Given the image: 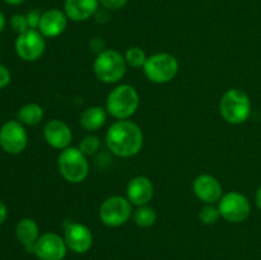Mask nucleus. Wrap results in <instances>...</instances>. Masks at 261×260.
<instances>
[{"instance_id":"nucleus-20","label":"nucleus","mask_w":261,"mask_h":260,"mask_svg":"<svg viewBox=\"0 0 261 260\" xmlns=\"http://www.w3.org/2000/svg\"><path fill=\"white\" fill-rule=\"evenodd\" d=\"M18 121L23 125L35 126L38 125L43 119V109L38 103H27L22 106L18 111Z\"/></svg>"},{"instance_id":"nucleus-14","label":"nucleus","mask_w":261,"mask_h":260,"mask_svg":"<svg viewBox=\"0 0 261 260\" xmlns=\"http://www.w3.org/2000/svg\"><path fill=\"white\" fill-rule=\"evenodd\" d=\"M43 137L50 147L63 150L70 147V143L73 140V133L65 121L59 119H51L43 126Z\"/></svg>"},{"instance_id":"nucleus-29","label":"nucleus","mask_w":261,"mask_h":260,"mask_svg":"<svg viewBox=\"0 0 261 260\" xmlns=\"http://www.w3.org/2000/svg\"><path fill=\"white\" fill-rule=\"evenodd\" d=\"M91 47L92 50L96 51V54L98 55L99 53L106 50V46H105V42L101 40V38H94V40L91 41Z\"/></svg>"},{"instance_id":"nucleus-23","label":"nucleus","mask_w":261,"mask_h":260,"mask_svg":"<svg viewBox=\"0 0 261 260\" xmlns=\"http://www.w3.org/2000/svg\"><path fill=\"white\" fill-rule=\"evenodd\" d=\"M199 221L203 224H214L216 222H218L221 217V212H219L218 205H214V204H205L203 208L199 211Z\"/></svg>"},{"instance_id":"nucleus-32","label":"nucleus","mask_w":261,"mask_h":260,"mask_svg":"<svg viewBox=\"0 0 261 260\" xmlns=\"http://www.w3.org/2000/svg\"><path fill=\"white\" fill-rule=\"evenodd\" d=\"M4 2L9 5H20V4H23L25 0H4Z\"/></svg>"},{"instance_id":"nucleus-9","label":"nucleus","mask_w":261,"mask_h":260,"mask_svg":"<svg viewBox=\"0 0 261 260\" xmlns=\"http://www.w3.org/2000/svg\"><path fill=\"white\" fill-rule=\"evenodd\" d=\"M28 135L24 125L18 120H9L0 127V147L9 154H19L25 149Z\"/></svg>"},{"instance_id":"nucleus-3","label":"nucleus","mask_w":261,"mask_h":260,"mask_svg":"<svg viewBox=\"0 0 261 260\" xmlns=\"http://www.w3.org/2000/svg\"><path fill=\"white\" fill-rule=\"evenodd\" d=\"M139 103V93L134 87L119 84L107 96L106 111L116 120H129L137 112Z\"/></svg>"},{"instance_id":"nucleus-6","label":"nucleus","mask_w":261,"mask_h":260,"mask_svg":"<svg viewBox=\"0 0 261 260\" xmlns=\"http://www.w3.org/2000/svg\"><path fill=\"white\" fill-rule=\"evenodd\" d=\"M180 64L176 56L168 53H157L148 56L143 71L145 78L154 84L170 83L177 75Z\"/></svg>"},{"instance_id":"nucleus-4","label":"nucleus","mask_w":261,"mask_h":260,"mask_svg":"<svg viewBox=\"0 0 261 260\" xmlns=\"http://www.w3.org/2000/svg\"><path fill=\"white\" fill-rule=\"evenodd\" d=\"M126 68L124 55L114 48H106L99 53L93 61L94 75L106 84L119 83L124 78Z\"/></svg>"},{"instance_id":"nucleus-28","label":"nucleus","mask_w":261,"mask_h":260,"mask_svg":"<svg viewBox=\"0 0 261 260\" xmlns=\"http://www.w3.org/2000/svg\"><path fill=\"white\" fill-rule=\"evenodd\" d=\"M10 82V71L8 70L7 66L0 64V89L5 88Z\"/></svg>"},{"instance_id":"nucleus-25","label":"nucleus","mask_w":261,"mask_h":260,"mask_svg":"<svg viewBox=\"0 0 261 260\" xmlns=\"http://www.w3.org/2000/svg\"><path fill=\"white\" fill-rule=\"evenodd\" d=\"M10 27L18 35H22L25 31L30 30V25H28L27 17L23 14H14L10 18Z\"/></svg>"},{"instance_id":"nucleus-10","label":"nucleus","mask_w":261,"mask_h":260,"mask_svg":"<svg viewBox=\"0 0 261 260\" xmlns=\"http://www.w3.org/2000/svg\"><path fill=\"white\" fill-rule=\"evenodd\" d=\"M46 48L45 37L38 30H28L18 35L15 40V53L22 60L36 61L43 55Z\"/></svg>"},{"instance_id":"nucleus-13","label":"nucleus","mask_w":261,"mask_h":260,"mask_svg":"<svg viewBox=\"0 0 261 260\" xmlns=\"http://www.w3.org/2000/svg\"><path fill=\"white\" fill-rule=\"evenodd\" d=\"M193 191L204 204H216L223 196V188L218 178L209 173H201L194 180Z\"/></svg>"},{"instance_id":"nucleus-17","label":"nucleus","mask_w":261,"mask_h":260,"mask_svg":"<svg viewBox=\"0 0 261 260\" xmlns=\"http://www.w3.org/2000/svg\"><path fill=\"white\" fill-rule=\"evenodd\" d=\"M99 0H65L64 12L73 22H84L94 17L99 9Z\"/></svg>"},{"instance_id":"nucleus-1","label":"nucleus","mask_w":261,"mask_h":260,"mask_svg":"<svg viewBox=\"0 0 261 260\" xmlns=\"http://www.w3.org/2000/svg\"><path fill=\"white\" fill-rule=\"evenodd\" d=\"M107 148L120 158L137 155L144 144V134L139 125L132 120H116L106 133Z\"/></svg>"},{"instance_id":"nucleus-27","label":"nucleus","mask_w":261,"mask_h":260,"mask_svg":"<svg viewBox=\"0 0 261 260\" xmlns=\"http://www.w3.org/2000/svg\"><path fill=\"white\" fill-rule=\"evenodd\" d=\"M41 15H42V13H40L38 10H32V12H30L25 15V17H27L28 25H30L31 30H38Z\"/></svg>"},{"instance_id":"nucleus-18","label":"nucleus","mask_w":261,"mask_h":260,"mask_svg":"<svg viewBox=\"0 0 261 260\" xmlns=\"http://www.w3.org/2000/svg\"><path fill=\"white\" fill-rule=\"evenodd\" d=\"M15 236L27 252L33 254L35 245L40 235V228L32 218H23L15 227Z\"/></svg>"},{"instance_id":"nucleus-30","label":"nucleus","mask_w":261,"mask_h":260,"mask_svg":"<svg viewBox=\"0 0 261 260\" xmlns=\"http://www.w3.org/2000/svg\"><path fill=\"white\" fill-rule=\"evenodd\" d=\"M7 216H8L7 205H5V204L0 200V224L4 223L5 219H7Z\"/></svg>"},{"instance_id":"nucleus-22","label":"nucleus","mask_w":261,"mask_h":260,"mask_svg":"<svg viewBox=\"0 0 261 260\" xmlns=\"http://www.w3.org/2000/svg\"><path fill=\"white\" fill-rule=\"evenodd\" d=\"M125 61H126L127 66L133 69H143L145 61H147L148 56L144 53L142 47H138V46H132V47L127 48L124 54Z\"/></svg>"},{"instance_id":"nucleus-15","label":"nucleus","mask_w":261,"mask_h":260,"mask_svg":"<svg viewBox=\"0 0 261 260\" xmlns=\"http://www.w3.org/2000/svg\"><path fill=\"white\" fill-rule=\"evenodd\" d=\"M154 195V186L147 176H135L127 183L126 198L133 205H147Z\"/></svg>"},{"instance_id":"nucleus-11","label":"nucleus","mask_w":261,"mask_h":260,"mask_svg":"<svg viewBox=\"0 0 261 260\" xmlns=\"http://www.w3.org/2000/svg\"><path fill=\"white\" fill-rule=\"evenodd\" d=\"M68 251L64 237L56 232H46L38 237L33 254L40 260H64Z\"/></svg>"},{"instance_id":"nucleus-19","label":"nucleus","mask_w":261,"mask_h":260,"mask_svg":"<svg viewBox=\"0 0 261 260\" xmlns=\"http://www.w3.org/2000/svg\"><path fill=\"white\" fill-rule=\"evenodd\" d=\"M106 107L91 106L87 107L81 115V126L87 132H97L105 125L107 120Z\"/></svg>"},{"instance_id":"nucleus-24","label":"nucleus","mask_w":261,"mask_h":260,"mask_svg":"<svg viewBox=\"0 0 261 260\" xmlns=\"http://www.w3.org/2000/svg\"><path fill=\"white\" fill-rule=\"evenodd\" d=\"M99 147H101V140H99V138L97 135L88 134L86 137H83V139L79 143L78 148L81 149V152L83 154H86L88 157V155L96 154L99 150Z\"/></svg>"},{"instance_id":"nucleus-16","label":"nucleus","mask_w":261,"mask_h":260,"mask_svg":"<svg viewBox=\"0 0 261 260\" xmlns=\"http://www.w3.org/2000/svg\"><path fill=\"white\" fill-rule=\"evenodd\" d=\"M68 17L60 9H48L42 13L38 24V31L45 38H55L65 31L68 25Z\"/></svg>"},{"instance_id":"nucleus-8","label":"nucleus","mask_w":261,"mask_h":260,"mask_svg":"<svg viewBox=\"0 0 261 260\" xmlns=\"http://www.w3.org/2000/svg\"><path fill=\"white\" fill-rule=\"evenodd\" d=\"M221 217L231 223H241L249 218L251 213V203L246 195L239 191H228L223 194L218 201Z\"/></svg>"},{"instance_id":"nucleus-31","label":"nucleus","mask_w":261,"mask_h":260,"mask_svg":"<svg viewBox=\"0 0 261 260\" xmlns=\"http://www.w3.org/2000/svg\"><path fill=\"white\" fill-rule=\"evenodd\" d=\"M255 203H256L257 208L261 211V185L259 186V189H257L256 195H255Z\"/></svg>"},{"instance_id":"nucleus-12","label":"nucleus","mask_w":261,"mask_h":260,"mask_svg":"<svg viewBox=\"0 0 261 260\" xmlns=\"http://www.w3.org/2000/svg\"><path fill=\"white\" fill-rule=\"evenodd\" d=\"M64 240L69 250L75 254H86L93 245V233L86 224L70 222L65 226Z\"/></svg>"},{"instance_id":"nucleus-5","label":"nucleus","mask_w":261,"mask_h":260,"mask_svg":"<svg viewBox=\"0 0 261 260\" xmlns=\"http://www.w3.org/2000/svg\"><path fill=\"white\" fill-rule=\"evenodd\" d=\"M58 168L64 180L70 184H81L88 177L89 162L79 148L68 147L59 154Z\"/></svg>"},{"instance_id":"nucleus-33","label":"nucleus","mask_w":261,"mask_h":260,"mask_svg":"<svg viewBox=\"0 0 261 260\" xmlns=\"http://www.w3.org/2000/svg\"><path fill=\"white\" fill-rule=\"evenodd\" d=\"M4 25H5V17L2 12H0V32L4 30Z\"/></svg>"},{"instance_id":"nucleus-21","label":"nucleus","mask_w":261,"mask_h":260,"mask_svg":"<svg viewBox=\"0 0 261 260\" xmlns=\"http://www.w3.org/2000/svg\"><path fill=\"white\" fill-rule=\"evenodd\" d=\"M133 219H134L135 224L142 228H148L152 227L157 221V213H155L154 208L147 205L137 206L134 212H133Z\"/></svg>"},{"instance_id":"nucleus-7","label":"nucleus","mask_w":261,"mask_h":260,"mask_svg":"<svg viewBox=\"0 0 261 260\" xmlns=\"http://www.w3.org/2000/svg\"><path fill=\"white\" fill-rule=\"evenodd\" d=\"M98 216L105 226L111 228L121 227L132 218L133 204L127 200L126 196H109L99 205Z\"/></svg>"},{"instance_id":"nucleus-2","label":"nucleus","mask_w":261,"mask_h":260,"mask_svg":"<svg viewBox=\"0 0 261 260\" xmlns=\"http://www.w3.org/2000/svg\"><path fill=\"white\" fill-rule=\"evenodd\" d=\"M252 111L249 94L240 88H229L219 101V114L231 125H241L249 120Z\"/></svg>"},{"instance_id":"nucleus-26","label":"nucleus","mask_w":261,"mask_h":260,"mask_svg":"<svg viewBox=\"0 0 261 260\" xmlns=\"http://www.w3.org/2000/svg\"><path fill=\"white\" fill-rule=\"evenodd\" d=\"M129 0H99V4L102 5L103 9H107L109 12L112 10H119L126 5Z\"/></svg>"}]
</instances>
